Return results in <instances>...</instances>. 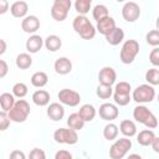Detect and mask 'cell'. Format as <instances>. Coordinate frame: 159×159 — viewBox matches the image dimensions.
<instances>
[{"label": "cell", "mask_w": 159, "mask_h": 159, "mask_svg": "<svg viewBox=\"0 0 159 159\" xmlns=\"http://www.w3.org/2000/svg\"><path fill=\"white\" fill-rule=\"evenodd\" d=\"M145 80L149 82V84L157 86L159 84V70L157 68H150L145 73Z\"/></svg>", "instance_id": "obj_34"}, {"label": "cell", "mask_w": 159, "mask_h": 159, "mask_svg": "<svg viewBox=\"0 0 159 159\" xmlns=\"http://www.w3.org/2000/svg\"><path fill=\"white\" fill-rule=\"evenodd\" d=\"M123 39H124V31H123L120 27H116L109 35L106 36L107 42H108L109 45H112V46L119 45V43L123 41Z\"/></svg>", "instance_id": "obj_20"}, {"label": "cell", "mask_w": 159, "mask_h": 159, "mask_svg": "<svg viewBox=\"0 0 159 159\" xmlns=\"http://www.w3.org/2000/svg\"><path fill=\"white\" fill-rule=\"evenodd\" d=\"M155 135H154V132L150 130V129H144L142 132H139L138 137H137V140L140 145L143 147H148V145H152L153 140H154Z\"/></svg>", "instance_id": "obj_21"}, {"label": "cell", "mask_w": 159, "mask_h": 159, "mask_svg": "<svg viewBox=\"0 0 159 159\" xmlns=\"http://www.w3.org/2000/svg\"><path fill=\"white\" fill-rule=\"evenodd\" d=\"M139 52V43L135 40H127L120 50V61L124 65H129L134 61Z\"/></svg>", "instance_id": "obj_4"}, {"label": "cell", "mask_w": 159, "mask_h": 159, "mask_svg": "<svg viewBox=\"0 0 159 159\" xmlns=\"http://www.w3.org/2000/svg\"><path fill=\"white\" fill-rule=\"evenodd\" d=\"M58 99L61 103L70 106V107H76L80 104L81 101V96L78 92L68 89V88H63L58 92Z\"/></svg>", "instance_id": "obj_10"}, {"label": "cell", "mask_w": 159, "mask_h": 159, "mask_svg": "<svg viewBox=\"0 0 159 159\" xmlns=\"http://www.w3.org/2000/svg\"><path fill=\"white\" fill-rule=\"evenodd\" d=\"M15 62L20 70H26L32 65V58L29 53H20V55H17Z\"/></svg>", "instance_id": "obj_29"}, {"label": "cell", "mask_w": 159, "mask_h": 159, "mask_svg": "<svg viewBox=\"0 0 159 159\" xmlns=\"http://www.w3.org/2000/svg\"><path fill=\"white\" fill-rule=\"evenodd\" d=\"M155 97V91L150 84H140L133 91V99L137 103L152 102Z\"/></svg>", "instance_id": "obj_7"}, {"label": "cell", "mask_w": 159, "mask_h": 159, "mask_svg": "<svg viewBox=\"0 0 159 159\" xmlns=\"http://www.w3.org/2000/svg\"><path fill=\"white\" fill-rule=\"evenodd\" d=\"M80 117L84 120V122H91L93 120V118L96 117V109L92 104H83L81 108H80V112H78Z\"/></svg>", "instance_id": "obj_24"}, {"label": "cell", "mask_w": 159, "mask_h": 159, "mask_svg": "<svg viewBox=\"0 0 159 159\" xmlns=\"http://www.w3.org/2000/svg\"><path fill=\"white\" fill-rule=\"evenodd\" d=\"M118 135V127L113 123H109L104 127L103 129V137L107 139V140H113L116 139Z\"/></svg>", "instance_id": "obj_30"}, {"label": "cell", "mask_w": 159, "mask_h": 159, "mask_svg": "<svg viewBox=\"0 0 159 159\" xmlns=\"http://www.w3.org/2000/svg\"><path fill=\"white\" fill-rule=\"evenodd\" d=\"M0 106L1 109L6 113H9L11 111V108L15 106V99H14V94H10L7 92L1 93L0 96Z\"/></svg>", "instance_id": "obj_22"}, {"label": "cell", "mask_w": 159, "mask_h": 159, "mask_svg": "<svg viewBox=\"0 0 159 159\" xmlns=\"http://www.w3.org/2000/svg\"><path fill=\"white\" fill-rule=\"evenodd\" d=\"M116 27H117L116 26V21L111 16H107V17H104V19H102V20H99L97 22V30L99 31V34H102L104 36L109 35Z\"/></svg>", "instance_id": "obj_14"}, {"label": "cell", "mask_w": 159, "mask_h": 159, "mask_svg": "<svg viewBox=\"0 0 159 159\" xmlns=\"http://www.w3.org/2000/svg\"><path fill=\"white\" fill-rule=\"evenodd\" d=\"M71 0H55L52 7H51V16L56 21H63L66 20L68 15V10L71 9Z\"/></svg>", "instance_id": "obj_8"}, {"label": "cell", "mask_w": 159, "mask_h": 159, "mask_svg": "<svg viewBox=\"0 0 159 159\" xmlns=\"http://www.w3.org/2000/svg\"><path fill=\"white\" fill-rule=\"evenodd\" d=\"M32 102L36 106H40V107L46 106L50 102V93L47 91H45V89H37L32 94Z\"/></svg>", "instance_id": "obj_19"}, {"label": "cell", "mask_w": 159, "mask_h": 159, "mask_svg": "<svg viewBox=\"0 0 159 159\" xmlns=\"http://www.w3.org/2000/svg\"><path fill=\"white\" fill-rule=\"evenodd\" d=\"M132 148V142L128 138H119L118 140H116L111 149H109V157L111 159H122L128 150Z\"/></svg>", "instance_id": "obj_6"}, {"label": "cell", "mask_w": 159, "mask_h": 159, "mask_svg": "<svg viewBox=\"0 0 159 159\" xmlns=\"http://www.w3.org/2000/svg\"><path fill=\"white\" fill-rule=\"evenodd\" d=\"M155 25H157V30L159 31V16H158V19H157V22H155Z\"/></svg>", "instance_id": "obj_47"}, {"label": "cell", "mask_w": 159, "mask_h": 159, "mask_svg": "<svg viewBox=\"0 0 159 159\" xmlns=\"http://www.w3.org/2000/svg\"><path fill=\"white\" fill-rule=\"evenodd\" d=\"M149 60H150L152 65L159 66V47H155L154 50H152V52L149 55Z\"/></svg>", "instance_id": "obj_39"}, {"label": "cell", "mask_w": 159, "mask_h": 159, "mask_svg": "<svg viewBox=\"0 0 159 159\" xmlns=\"http://www.w3.org/2000/svg\"><path fill=\"white\" fill-rule=\"evenodd\" d=\"M119 129L120 132L125 135V137H133L137 133V127L134 124V122L129 120V119H124L120 122V125H119Z\"/></svg>", "instance_id": "obj_25"}, {"label": "cell", "mask_w": 159, "mask_h": 159, "mask_svg": "<svg viewBox=\"0 0 159 159\" xmlns=\"http://www.w3.org/2000/svg\"><path fill=\"white\" fill-rule=\"evenodd\" d=\"M118 108L112 103H103L99 107V117L104 120H113L118 117Z\"/></svg>", "instance_id": "obj_12"}, {"label": "cell", "mask_w": 159, "mask_h": 159, "mask_svg": "<svg viewBox=\"0 0 159 159\" xmlns=\"http://www.w3.org/2000/svg\"><path fill=\"white\" fill-rule=\"evenodd\" d=\"M10 11L15 17H24L27 14V4L25 1H15L11 5Z\"/></svg>", "instance_id": "obj_23"}, {"label": "cell", "mask_w": 159, "mask_h": 159, "mask_svg": "<svg viewBox=\"0 0 159 159\" xmlns=\"http://www.w3.org/2000/svg\"><path fill=\"white\" fill-rule=\"evenodd\" d=\"M91 5H92L91 0H77V1L75 2L76 11H77L80 15H83V16L89 11Z\"/></svg>", "instance_id": "obj_32"}, {"label": "cell", "mask_w": 159, "mask_h": 159, "mask_svg": "<svg viewBox=\"0 0 159 159\" xmlns=\"http://www.w3.org/2000/svg\"><path fill=\"white\" fill-rule=\"evenodd\" d=\"M12 94L19 97V98H24L27 94V86L22 82L15 83L14 87H12Z\"/></svg>", "instance_id": "obj_35"}, {"label": "cell", "mask_w": 159, "mask_h": 159, "mask_svg": "<svg viewBox=\"0 0 159 159\" xmlns=\"http://www.w3.org/2000/svg\"><path fill=\"white\" fill-rule=\"evenodd\" d=\"M97 96L102 99H107L109 98L112 94H113V89H112V86H106V84H99L97 87V91H96Z\"/></svg>", "instance_id": "obj_33"}, {"label": "cell", "mask_w": 159, "mask_h": 159, "mask_svg": "<svg viewBox=\"0 0 159 159\" xmlns=\"http://www.w3.org/2000/svg\"><path fill=\"white\" fill-rule=\"evenodd\" d=\"M127 159H142V157H140V155H138V154H130Z\"/></svg>", "instance_id": "obj_46"}, {"label": "cell", "mask_w": 159, "mask_h": 159, "mask_svg": "<svg viewBox=\"0 0 159 159\" xmlns=\"http://www.w3.org/2000/svg\"><path fill=\"white\" fill-rule=\"evenodd\" d=\"M0 43H1V50H0V55H2L5 51H6V42L5 40H0Z\"/></svg>", "instance_id": "obj_45"}, {"label": "cell", "mask_w": 159, "mask_h": 159, "mask_svg": "<svg viewBox=\"0 0 159 159\" xmlns=\"http://www.w3.org/2000/svg\"><path fill=\"white\" fill-rule=\"evenodd\" d=\"M7 63L4 61V60H0V77H5L6 73H7Z\"/></svg>", "instance_id": "obj_42"}, {"label": "cell", "mask_w": 159, "mask_h": 159, "mask_svg": "<svg viewBox=\"0 0 159 159\" xmlns=\"http://www.w3.org/2000/svg\"><path fill=\"white\" fill-rule=\"evenodd\" d=\"M67 124H68V127H70L71 129H73V130H80V129L83 128L84 120L80 117L78 113H72V114H70V117L67 118Z\"/></svg>", "instance_id": "obj_27"}, {"label": "cell", "mask_w": 159, "mask_h": 159, "mask_svg": "<svg viewBox=\"0 0 159 159\" xmlns=\"http://www.w3.org/2000/svg\"><path fill=\"white\" fill-rule=\"evenodd\" d=\"M122 16L128 22L137 21L139 19V16H140V7H139V5L137 2H134V1L125 2L123 9H122Z\"/></svg>", "instance_id": "obj_11"}, {"label": "cell", "mask_w": 159, "mask_h": 159, "mask_svg": "<svg viewBox=\"0 0 159 159\" xmlns=\"http://www.w3.org/2000/svg\"><path fill=\"white\" fill-rule=\"evenodd\" d=\"M47 81H48V77H47V75H46L45 72H42V71L35 72V73L31 76V83H32V86L39 87V88L46 86V84H47Z\"/></svg>", "instance_id": "obj_28"}, {"label": "cell", "mask_w": 159, "mask_h": 159, "mask_svg": "<svg viewBox=\"0 0 159 159\" xmlns=\"http://www.w3.org/2000/svg\"><path fill=\"white\" fill-rule=\"evenodd\" d=\"M53 139L61 144H76L78 142L77 132L71 128H58L53 133Z\"/></svg>", "instance_id": "obj_9"}, {"label": "cell", "mask_w": 159, "mask_h": 159, "mask_svg": "<svg viewBox=\"0 0 159 159\" xmlns=\"http://www.w3.org/2000/svg\"><path fill=\"white\" fill-rule=\"evenodd\" d=\"M130 84L128 82H119L116 84L114 88V93H113V98L114 102L119 106H127L130 101Z\"/></svg>", "instance_id": "obj_5"}, {"label": "cell", "mask_w": 159, "mask_h": 159, "mask_svg": "<svg viewBox=\"0 0 159 159\" xmlns=\"http://www.w3.org/2000/svg\"><path fill=\"white\" fill-rule=\"evenodd\" d=\"M9 9V2L6 0H0V14H5Z\"/></svg>", "instance_id": "obj_43"}, {"label": "cell", "mask_w": 159, "mask_h": 159, "mask_svg": "<svg viewBox=\"0 0 159 159\" xmlns=\"http://www.w3.org/2000/svg\"><path fill=\"white\" fill-rule=\"evenodd\" d=\"M45 46H46V48H47L48 51L55 52V51H57V50L61 48L62 41H61V39H60L58 36H56V35H50V36H47L46 40H45Z\"/></svg>", "instance_id": "obj_26"}, {"label": "cell", "mask_w": 159, "mask_h": 159, "mask_svg": "<svg viewBox=\"0 0 159 159\" xmlns=\"http://www.w3.org/2000/svg\"><path fill=\"white\" fill-rule=\"evenodd\" d=\"M55 159H73V158H72V154L70 152L61 149L55 154Z\"/></svg>", "instance_id": "obj_40"}, {"label": "cell", "mask_w": 159, "mask_h": 159, "mask_svg": "<svg viewBox=\"0 0 159 159\" xmlns=\"http://www.w3.org/2000/svg\"><path fill=\"white\" fill-rule=\"evenodd\" d=\"M133 117L137 122L144 124L148 129L157 128L158 125V119L157 117L145 107V106H137L133 111Z\"/></svg>", "instance_id": "obj_2"}, {"label": "cell", "mask_w": 159, "mask_h": 159, "mask_svg": "<svg viewBox=\"0 0 159 159\" xmlns=\"http://www.w3.org/2000/svg\"><path fill=\"white\" fill-rule=\"evenodd\" d=\"M10 159H26V157L21 150H12L10 153Z\"/></svg>", "instance_id": "obj_41"}, {"label": "cell", "mask_w": 159, "mask_h": 159, "mask_svg": "<svg viewBox=\"0 0 159 159\" xmlns=\"http://www.w3.org/2000/svg\"><path fill=\"white\" fill-rule=\"evenodd\" d=\"M152 148L155 153H159V137H155L153 143H152Z\"/></svg>", "instance_id": "obj_44"}, {"label": "cell", "mask_w": 159, "mask_h": 159, "mask_svg": "<svg viewBox=\"0 0 159 159\" xmlns=\"http://www.w3.org/2000/svg\"><path fill=\"white\" fill-rule=\"evenodd\" d=\"M7 114L10 120L15 123H22L27 119L30 114V104L25 99H19L15 102V106L11 108V111Z\"/></svg>", "instance_id": "obj_3"}, {"label": "cell", "mask_w": 159, "mask_h": 159, "mask_svg": "<svg viewBox=\"0 0 159 159\" xmlns=\"http://www.w3.org/2000/svg\"><path fill=\"white\" fill-rule=\"evenodd\" d=\"M43 45V40L41 36L39 35H32L30 36L27 40H26V50L30 52V53H36L41 50Z\"/></svg>", "instance_id": "obj_18"}, {"label": "cell", "mask_w": 159, "mask_h": 159, "mask_svg": "<svg viewBox=\"0 0 159 159\" xmlns=\"http://www.w3.org/2000/svg\"><path fill=\"white\" fill-rule=\"evenodd\" d=\"M73 30L84 40H91L96 35V29L94 26L91 24V21L83 16V15H78L75 17L73 20Z\"/></svg>", "instance_id": "obj_1"}, {"label": "cell", "mask_w": 159, "mask_h": 159, "mask_svg": "<svg viewBox=\"0 0 159 159\" xmlns=\"http://www.w3.org/2000/svg\"><path fill=\"white\" fill-rule=\"evenodd\" d=\"M10 124V118H9V114L4 111L0 112V129L1 130H6L7 127Z\"/></svg>", "instance_id": "obj_37"}, {"label": "cell", "mask_w": 159, "mask_h": 159, "mask_svg": "<svg viewBox=\"0 0 159 159\" xmlns=\"http://www.w3.org/2000/svg\"><path fill=\"white\" fill-rule=\"evenodd\" d=\"M92 15H93V19L98 22L99 20H102V19H104V17L108 16V9L104 5L98 4V5L94 6V9L92 11Z\"/></svg>", "instance_id": "obj_31"}, {"label": "cell", "mask_w": 159, "mask_h": 159, "mask_svg": "<svg viewBox=\"0 0 159 159\" xmlns=\"http://www.w3.org/2000/svg\"><path fill=\"white\" fill-rule=\"evenodd\" d=\"M29 159H46V154L42 149L34 148L29 154Z\"/></svg>", "instance_id": "obj_38"}, {"label": "cell", "mask_w": 159, "mask_h": 159, "mask_svg": "<svg viewBox=\"0 0 159 159\" xmlns=\"http://www.w3.org/2000/svg\"><path fill=\"white\" fill-rule=\"evenodd\" d=\"M21 27H22V30H24L25 32H27V34H34V32H36V31L39 30V27H40V20H39L36 16H34V15L26 16V17H24V20H22V22H21Z\"/></svg>", "instance_id": "obj_15"}, {"label": "cell", "mask_w": 159, "mask_h": 159, "mask_svg": "<svg viewBox=\"0 0 159 159\" xmlns=\"http://www.w3.org/2000/svg\"><path fill=\"white\" fill-rule=\"evenodd\" d=\"M98 80L101 84L112 86L117 80V73L112 67H103L98 73Z\"/></svg>", "instance_id": "obj_13"}, {"label": "cell", "mask_w": 159, "mask_h": 159, "mask_svg": "<svg viewBox=\"0 0 159 159\" xmlns=\"http://www.w3.org/2000/svg\"><path fill=\"white\" fill-rule=\"evenodd\" d=\"M158 101H159V96H158Z\"/></svg>", "instance_id": "obj_48"}, {"label": "cell", "mask_w": 159, "mask_h": 159, "mask_svg": "<svg viewBox=\"0 0 159 159\" xmlns=\"http://www.w3.org/2000/svg\"><path fill=\"white\" fill-rule=\"evenodd\" d=\"M53 67L58 75H67L72 71V62L67 57H60L55 61Z\"/></svg>", "instance_id": "obj_17"}, {"label": "cell", "mask_w": 159, "mask_h": 159, "mask_svg": "<svg viewBox=\"0 0 159 159\" xmlns=\"http://www.w3.org/2000/svg\"><path fill=\"white\" fill-rule=\"evenodd\" d=\"M47 116L50 119L57 122V120H61L65 116V108L62 107V104L55 102V103H51L48 107H47Z\"/></svg>", "instance_id": "obj_16"}, {"label": "cell", "mask_w": 159, "mask_h": 159, "mask_svg": "<svg viewBox=\"0 0 159 159\" xmlns=\"http://www.w3.org/2000/svg\"><path fill=\"white\" fill-rule=\"evenodd\" d=\"M147 42L152 46H159V31L158 30H152L147 34L145 36Z\"/></svg>", "instance_id": "obj_36"}]
</instances>
